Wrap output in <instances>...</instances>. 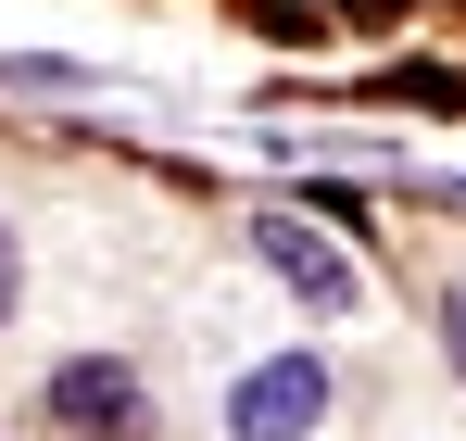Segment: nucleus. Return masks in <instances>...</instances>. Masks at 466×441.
I'll return each instance as SVG.
<instances>
[{
    "label": "nucleus",
    "mask_w": 466,
    "mask_h": 441,
    "mask_svg": "<svg viewBox=\"0 0 466 441\" xmlns=\"http://www.w3.org/2000/svg\"><path fill=\"white\" fill-rule=\"evenodd\" d=\"M0 315H13V240H0Z\"/></svg>",
    "instance_id": "obj_5"
},
{
    "label": "nucleus",
    "mask_w": 466,
    "mask_h": 441,
    "mask_svg": "<svg viewBox=\"0 0 466 441\" xmlns=\"http://www.w3.org/2000/svg\"><path fill=\"white\" fill-rule=\"evenodd\" d=\"M441 341H454V366H466V278H454V328H441Z\"/></svg>",
    "instance_id": "obj_4"
},
{
    "label": "nucleus",
    "mask_w": 466,
    "mask_h": 441,
    "mask_svg": "<svg viewBox=\"0 0 466 441\" xmlns=\"http://www.w3.org/2000/svg\"><path fill=\"white\" fill-rule=\"evenodd\" d=\"M252 252L303 291V315H353V252H340L328 227H303V215H252Z\"/></svg>",
    "instance_id": "obj_1"
},
{
    "label": "nucleus",
    "mask_w": 466,
    "mask_h": 441,
    "mask_svg": "<svg viewBox=\"0 0 466 441\" xmlns=\"http://www.w3.org/2000/svg\"><path fill=\"white\" fill-rule=\"evenodd\" d=\"M315 416H328V366H315V354L252 366V378H239V404H228V429H239V441H303Z\"/></svg>",
    "instance_id": "obj_2"
},
{
    "label": "nucleus",
    "mask_w": 466,
    "mask_h": 441,
    "mask_svg": "<svg viewBox=\"0 0 466 441\" xmlns=\"http://www.w3.org/2000/svg\"><path fill=\"white\" fill-rule=\"evenodd\" d=\"M51 416H64V429H139V416H152V391H139V366H101V354H76V366L51 378Z\"/></svg>",
    "instance_id": "obj_3"
}]
</instances>
